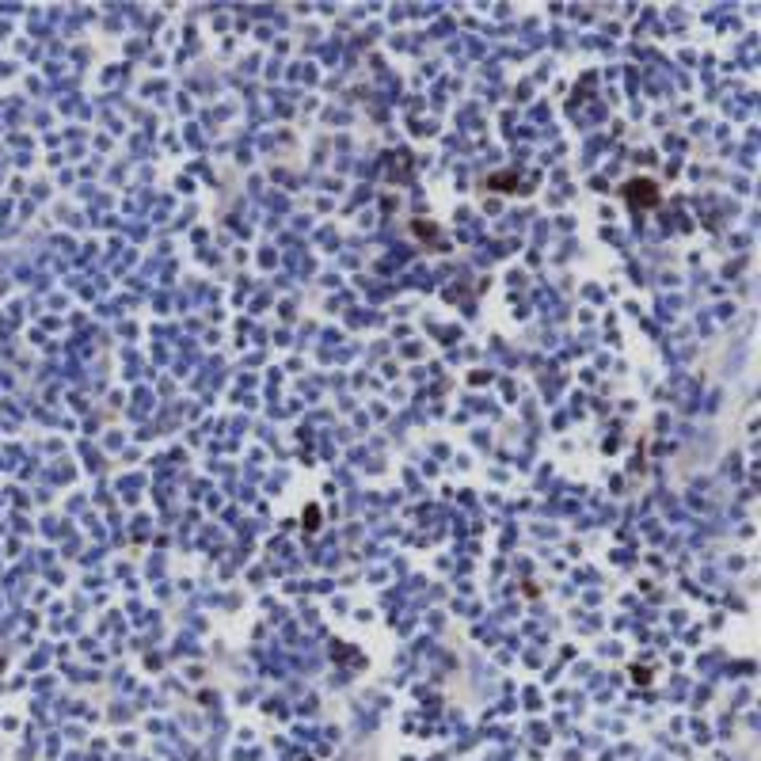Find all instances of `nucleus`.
<instances>
[{"mask_svg":"<svg viewBox=\"0 0 761 761\" xmlns=\"http://www.w3.org/2000/svg\"><path fill=\"white\" fill-rule=\"evenodd\" d=\"M488 187L491 191H514V175H491Z\"/></svg>","mask_w":761,"mask_h":761,"instance_id":"2","label":"nucleus"},{"mask_svg":"<svg viewBox=\"0 0 761 761\" xmlns=\"http://www.w3.org/2000/svg\"><path fill=\"white\" fill-rule=\"evenodd\" d=\"M658 183L655 179H647V175H639V179H628L624 183V202L632 206V209H655L658 206Z\"/></svg>","mask_w":761,"mask_h":761,"instance_id":"1","label":"nucleus"}]
</instances>
